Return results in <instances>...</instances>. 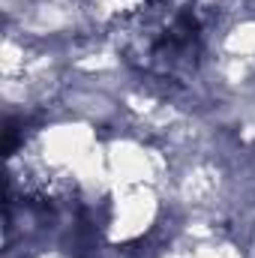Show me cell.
<instances>
[{
    "label": "cell",
    "instance_id": "1",
    "mask_svg": "<svg viewBox=\"0 0 255 258\" xmlns=\"http://www.w3.org/2000/svg\"><path fill=\"white\" fill-rule=\"evenodd\" d=\"M117 42L132 63L153 75H186L201 48V24L192 0H141L120 18Z\"/></svg>",
    "mask_w": 255,
    "mask_h": 258
}]
</instances>
